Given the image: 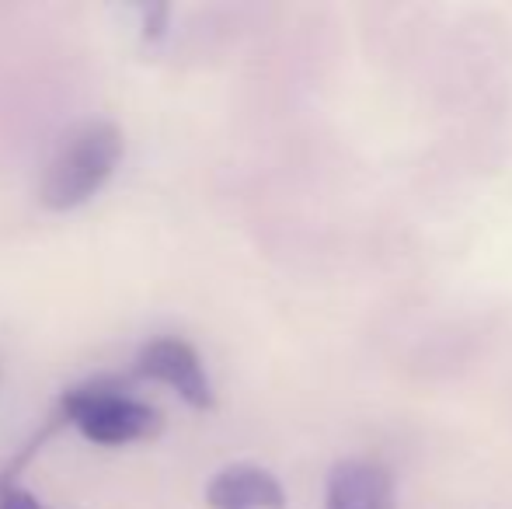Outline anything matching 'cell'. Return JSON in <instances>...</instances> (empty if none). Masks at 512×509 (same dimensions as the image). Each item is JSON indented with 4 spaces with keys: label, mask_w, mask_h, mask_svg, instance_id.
<instances>
[{
    "label": "cell",
    "mask_w": 512,
    "mask_h": 509,
    "mask_svg": "<svg viewBox=\"0 0 512 509\" xmlns=\"http://www.w3.org/2000/svg\"><path fill=\"white\" fill-rule=\"evenodd\" d=\"M324 509H394L391 471L377 461H338L328 475Z\"/></svg>",
    "instance_id": "5b68a950"
},
{
    "label": "cell",
    "mask_w": 512,
    "mask_h": 509,
    "mask_svg": "<svg viewBox=\"0 0 512 509\" xmlns=\"http://www.w3.org/2000/svg\"><path fill=\"white\" fill-rule=\"evenodd\" d=\"M56 415L63 422H70V426H77V433L88 443H98V447L143 443L161 433L164 426L161 412L150 401L136 398L126 384L112 381V377L67 387Z\"/></svg>",
    "instance_id": "7a4b0ae2"
},
{
    "label": "cell",
    "mask_w": 512,
    "mask_h": 509,
    "mask_svg": "<svg viewBox=\"0 0 512 509\" xmlns=\"http://www.w3.org/2000/svg\"><path fill=\"white\" fill-rule=\"evenodd\" d=\"M136 374L147 381L168 384L178 398L189 401L199 412H209L216 401L199 349L178 335H154L150 342H143L136 353Z\"/></svg>",
    "instance_id": "3957f363"
},
{
    "label": "cell",
    "mask_w": 512,
    "mask_h": 509,
    "mask_svg": "<svg viewBox=\"0 0 512 509\" xmlns=\"http://www.w3.org/2000/svg\"><path fill=\"white\" fill-rule=\"evenodd\" d=\"M0 509H49V506H42L39 499L28 489H21V485H11V489H0Z\"/></svg>",
    "instance_id": "8992f818"
},
{
    "label": "cell",
    "mask_w": 512,
    "mask_h": 509,
    "mask_svg": "<svg viewBox=\"0 0 512 509\" xmlns=\"http://www.w3.org/2000/svg\"><path fill=\"white\" fill-rule=\"evenodd\" d=\"M209 509H286V489L262 464L237 461L220 468L206 485Z\"/></svg>",
    "instance_id": "277c9868"
},
{
    "label": "cell",
    "mask_w": 512,
    "mask_h": 509,
    "mask_svg": "<svg viewBox=\"0 0 512 509\" xmlns=\"http://www.w3.org/2000/svg\"><path fill=\"white\" fill-rule=\"evenodd\" d=\"M126 154V133L112 119H84L63 133L39 178V203L67 213L91 203L112 182Z\"/></svg>",
    "instance_id": "6da1fadb"
},
{
    "label": "cell",
    "mask_w": 512,
    "mask_h": 509,
    "mask_svg": "<svg viewBox=\"0 0 512 509\" xmlns=\"http://www.w3.org/2000/svg\"><path fill=\"white\" fill-rule=\"evenodd\" d=\"M140 18H143V35L157 39V35L164 32V21H168V7H161V4L140 7Z\"/></svg>",
    "instance_id": "52a82bcc"
}]
</instances>
